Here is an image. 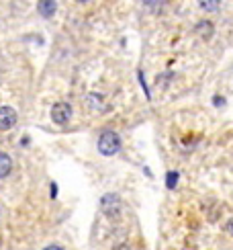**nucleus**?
<instances>
[{
	"mask_svg": "<svg viewBox=\"0 0 233 250\" xmlns=\"http://www.w3.org/2000/svg\"><path fill=\"white\" fill-rule=\"evenodd\" d=\"M121 150V138L115 131H104L98 138V152L104 156H113Z\"/></svg>",
	"mask_w": 233,
	"mask_h": 250,
	"instance_id": "nucleus-1",
	"label": "nucleus"
},
{
	"mask_svg": "<svg viewBox=\"0 0 233 250\" xmlns=\"http://www.w3.org/2000/svg\"><path fill=\"white\" fill-rule=\"evenodd\" d=\"M100 209L104 215H116L121 211V197L115 193H107L100 199Z\"/></svg>",
	"mask_w": 233,
	"mask_h": 250,
	"instance_id": "nucleus-2",
	"label": "nucleus"
},
{
	"mask_svg": "<svg viewBox=\"0 0 233 250\" xmlns=\"http://www.w3.org/2000/svg\"><path fill=\"white\" fill-rule=\"evenodd\" d=\"M51 119L58 125H66L72 119V107L68 103H56V105L51 107Z\"/></svg>",
	"mask_w": 233,
	"mask_h": 250,
	"instance_id": "nucleus-3",
	"label": "nucleus"
},
{
	"mask_svg": "<svg viewBox=\"0 0 233 250\" xmlns=\"http://www.w3.org/2000/svg\"><path fill=\"white\" fill-rule=\"evenodd\" d=\"M17 123V113L13 107H0V131H8L13 129Z\"/></svg>",
	"mask_w": 233,
	"mask_h": 250,
	"instance_id": "nucleus-4",
	"label": "nucleus"
},
{
	"mask_svg": "<svg viewBox=\"0 0 233 250\" xmlns=\"http://www.w3.org/2000/svg\"><path fill=\"white\" fill-rule=\"evenodd\" d=\"M37 10H39V15L43 19H51L56 15V0H39Z\"/></svg>",
	"mask_w": 233,
	"mask_h": 250,
	"instance_id": "nucleus-5",
	"label": "nucleus"
},
{
	"mask_svg": "<svg viewBox=\"0 0 233 250\" xmlns=\"http://www.w3.org/2000/svg\"><path fill=\"white\" fill-rule=\"evenodd\" d=\"M10 170H13V160H10V156H8V154L0 152V179L8 176Z\"/></svg>",
	"mask_w": 233,
	"mask_h": 250,
	"instance_id": "nucleus-6",
	"label": "nucleus"
},
{
	"mask_svg": "<svg viewBox=\"0 0 233 250\" xmlns=\"http://www.w3.org/2000/svg\"><path fill=\"white\" fill-rule=\"evenodd\" d=\"M198 4L203 10H207V13H215L221 6V0H198Z\"/></svg>",
	"mask_w": 233,
	"mask_h": 250,
	"instance_id": "nucleus-7",
	"label": "nucleus"
},
{
	"mask_svg": "<svg viewBox=\"0 0 233 250\" xmlns=\"http://www.w3.org/2000/svg\"><path fill=\"white\" fill-rule=\"evenodd\" d=\"M196 31H198V33H203L205 37H209L211 33H213V25H211L209 21H203V23L196 25Z\"/></svg>",
	"mask_w": 233,
	"mask_h": 250,
	"instance_id": "nucleus-8",
	"label": "nucleus"
},
{
	"mask_svg": "<svg viewBox=\"0 0 233 250\" xmlns=\"http://www.w3.org/2000/svg\"><path fill=\"white\" fill-rule=\"evenodd\" d=\"M176 183H178V172H176V170L168 172V176H166V185H168V189H176Z\"/></svg>",
	"mask_w": 233,
	"mask_h": 250,
	"instance_id": "nucleus-9",
	"label": "nucleus"
},
{
	"mask_svg": "<svg viewBox=\"0 0 233 250\" xmlns=\"http://www.w3.org/2000/svg\"><path fill=\"white\" fill-rule=\"evenodd\" d=\"M43 250H63L61 246H58V244H49L47 248H43Z\"/></svg>",
	"mask_w": 233,
	"mask_h": 250,
	"instance_id": "nucleus-10",
	"label": "nucleus"
},
{
	"mask_svg": "<svg viewBox=\"0 0 233 250\" xmlns=\"http://www.w3.org/2000/svg\"><path fill=\"white\" fill-rule=\"evenodd\" d=\"M213 103H215V105H225V99H221V97L217 99V97H215V99H213Z\"/></svg>",
	"mask_w": 233,
	"mask_h": 250,
	"instance_id": "nucleus-11",
	"label": "nucleus"
},
{
	"mask_svg": "<svg viewBox=\"0 0 233 250\" xmlns=\"http://www.w3.org/2000/svg\"><path fill=\"white\" fill-rule=\"evenodd\" d=\"M76 2H86V0H76Z\"/></svg>",
	"mask_w": 233,
	"mask_h": 250,
	"instance_id": "nucleus-12",
	"label": "nucleus"
}]
</instances>
